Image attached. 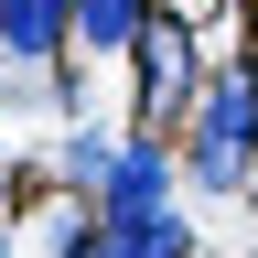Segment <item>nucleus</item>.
Returning <instances> with one entry per match:
<instances>
[{"instance_id": "nucleus-1", "label": "nucleus", "mask_w": 258, "mask_h": 258, "mask_svg": "<svg viewBox=\"0 0 258 258\" xmlns=\"http://www.w3.org/2000/svg\"><path fill=\"white\" fill-rule=\"evenodd\" d=\"M194 183H258V64H226L194 108Z\"/></svg>"}, {"instance_id": "nucleus-2", "label": "nucleus", "mask_w": 258, "mask_h": 258, "mask_svg": "<svg viewBox=\"0 0 258 258\" xmlns=\"http://www.w3.org/2000/svg\"><path fill=\"white\" fill-rule=\"evenodd\" d=\"M97 215H108V226H151V215H172V161H161V140H129V151L108 161Z\"/></svg>"}, {"instance_id": "nucleus-3", "label": "nucleus", "mask_w": 258, "mask_h": 258, "mask_svg": "<svg viewBox=\"0 0 258 258\" xmlns=\"http://www.w3.org/2000/svg\"><path fill=\"white\" fill-rule=\"evenodd\" d=\"M140 97H151V118H172L183 97H194V32H183L172 0H161L151 32H140Z\"/></svg>"}, {"instance_id": "nucleus-4", "label": "nucleus", "mask_w": 258, "mask_h": 258, "mask_svg": "<svg viewBox=\"0 0 258 258\" xmlns=\"http://www.w3.org/2000/svg\"><path fill=\"white\" fill-rule=\"evenodd\" d=\"M0 54H11V64L76 54V0H0Z\"/></svg>"}, {"instance_id": "nucleus-5", "label": "nucleus", "mask_w": 258, "mask_h": 258, "mask_svg": "<svg viewBox=\"0 0 258 258\" xmlns=\"http://www.w3.org/2000/svg\"><path fill=\"white\" fill-rule=\"evenodd\" d=\"M151 11H161V0H76V54H86V64H108V54H140Z\"/></svg>"}, {"instance_id": "nucleus-6", "label": "nucleus", "mask_w": 258, "mask_h": 258, "mask_svg": "<svg viewBox=\"0 0 258 258\" xmlns=\"http://www.w3.org/2000/svg\"><path fill=\"white\" fill-rule=\"evenodd\" d=\"M247 32H258V0H247Z\"/></svg>"}]
</instances>
